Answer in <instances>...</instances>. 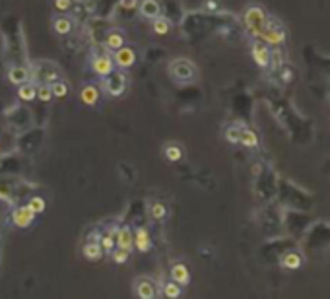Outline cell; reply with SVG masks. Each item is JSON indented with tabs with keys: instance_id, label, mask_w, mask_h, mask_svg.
<instances>
[{
	"instance_id": "5",
	"label": "cell",
	"mask_w": 330,
	"mask_h": 299,
	"mask_svg": "<svg viewBox=\"0 0 330 299\" xmlns=\"http://www.w3.org/2000/svg\"><path fill=\"white\" fill-rule=\"evenodd\" d=\"M113 63H115V68H119V70H128V68H132L134 63H136V51L132 49V47H128V45H123L121 49L113 51Z\"/></svg>"
},
{
	"instance_id": "16",
	"label": "cell",
	"mask_w": 330,
	"mask_h": 299,
	"mask_svg": "<svg viewBox=\"0 0 330 299\" xmlns=\"http://www.w3.org/2000/svg\"><path fill=\"white\" fill-rule=\"evenodd\" d=\"M134 249L140 251V253H148L152 249V237L148 233V229L140 227L134 231Z\"/></svg>"
},
{
	"instance_id": "2",
	"label": "cell",
	"mask_w": 330,
	"mask_h": 299,
	"mask_svg": "<svg viewBox=\"0 0 330 299\" xmlns=\"http://www.w3.org/2000/svg\"><path fill=\"white\" fill-rule=\"evenodd\" d=\"M169 74L173 78V82H177V84H191V82L196 80L198 70H196L194 63H191V61L177 59V61H173L169 64Z\"/></svg>"
},
{
	"instance_id": "10",
	"label": "cell",
	"mask_w": 330,
	"mask_h": 299,
	"mask_svg": "<svg viewBox=\"0 0 330 299\" xmlns=\"http://www.w3.org/2000/svg\"><path fill=\"white\" fill-rule=\"evenodd\" d=\"M253 59L254 63L258 66H268L272 63V51H270V45H266L264 41H256L253 45Z\"/></svg>"
},
{
	"instance_id": "30",
	"label": "cell",
	"mask_w": 330,
	"mask_h": 299,
	"mask_svg": "<svg viewBox=\"0 0 330 299\" xmlns=\"http://www.w3.org/2000/svg\"><path fill=\"white\" fill-rule=\"evenodd\" d=\"M109 255H111V259H113L117 264H125V262L128 261V257H130V253H128V251L119 249V247H115V249L111 251Z\"/></svg>"
},
{
	"instance_id": "15",
	"label": "cell",
	"mask_w": 330,
	"mask_h": 299,
	"mask_svg": "<svg viewBox=\"0 0 330 299\" xmlns=\"http://www.w3.org/2000/svg\"><path fill=\"white\" fill-rule=\"evenodd\" d=\"M171 280L177 282L179 286H189V282H191V272H189V268H187L183 262L173 264V266H171Z\"/></svg>"
},
{
	"instance_id": "35",
	"label": "cell",
	"mask_w": 330,
	"mask_h": 299,
	"mask_svg": "<svg viewBox=\"0 0 330 299\" xmlns=\"http://www.w3.org/2000/svg\"><path fill=\"white\" fill-rule=\"evenodd\" d=\"M88 241H99V231H91L88 237Z\"/></svg>"
},
{
	"instance_id": "6",
	"label": "cell",
	"mask_w": 330,
	"mask_h": 299,
	"mask_svg": "<svg viewBox=\"0 0 330 299\" xmlns=\"http://www.w3.org/2000/svg\"><path fill=\"white\" fill-rule=\"evenodd\" d=\"M31 78L33 80H39L43 84H52L61 78V72L57 70V66H52L49 63H39L31 68Z\"/></svg>"
},
{
	"instance_id": "21",
	"label": "cell",
	"mask_w": 330,
	"mask_h": 299,
	"mask_svg": "<svg viewBox=\"0 0 330 299\" xmlns=\"http://www.w3.org/2000/svg\"><path fill=\"white\" fill-rule=\"evenodd\" d=\"M161 293H163V297H167V299H177L183 295V286H179L177 282L169 280V282H165L163 287H161Z\"/></svg>"
},
{
	"instance_id": "19",
	"label": "cell",
	"mask_w": 330,
	"mask_h": 299,
	"mask_svg": "<svg viewBox=\"0 0 330 299\" xmlns=\"http://www.w3.org/2000/svg\"><path fill=\"white\" fill-rule=\"evenodd\" d=\"M82 255H84L88 261L97 262V261H101L103 249H101V245H99L97 241H88V243L84 245V249H82Z\"/></svg>"
},
{
	"instance_id": "27",
	"label": "cell",
	"mask_w": 330,
	"mask_h": 299,
	"mask_svg": "<svg viewBox=\"0 0 330 299\" xmlns=\"http://www.w3.org/2000/svg\"><path fill=\"white\" fill-rule=\"evenodd\" d=\"M239 144H243L245 148H256V146H258V136L254 134L253 130H249V128H243Z\"/></svg>"
},
{
	"instance_id": "18",
	"label": "cell",
	"mask_w": 330,
	"mask_h": 299,
	"mask_svg": "<svg viewBox=\"0 0 330 299\" xmlns=\"http://www.w3.org/2000/svg\"><path fill=\"white\" fill-rule=\"evenodd\" d=\"M18 99L26 101V103L37 99V86L31 80L26 82V84H22V86H18Z\"/></svg>"
},
{
	"instance_id": "8",
	"label": "cell",
	"mask_w": 330,
	"mask_h": 299,
	"mask_svg": "<svg viewBox=\"0 0 330 299\" xmlns=\"http://www.w3.org/2000/svg\"><path fill=\"white\" fill-rule=\"evenodd\" d=\"M35 216L37 214L33 212L29 206H18L16 210L12 212V222L16 227H22V229H26V227H29V225L35 222Z\"/></svg>"
},
{
	"instance_id": "9",
	"label": "cell",
	"mask_w": 330,
	"mask_h": 299,
	"mask_svg": "<svg viewBox=\"0 0 330 299\" xmlns=\"http://www.w3.org/2000/svg\"><path fill=\"white\" fill-rule=\"evenodd\" d=\"M134 293L140 299H153L157 295V286L150 278H138L134 284Z\"/></svg>"
},
{
	"instance_id": "28",
	"label": "cell",
	"mask_w": 330,
	"mask_h": 299,
	"mask_svg": "<svg viewBox=\"0 0 330 299\" xmlns=\"http://www.w3.org/2000/svg\"><path fill=\"white\" fill-rule=\"evenodd\" d=\"M241 130L243 126L239 125H231L226 128V140H228L229 144H239V140H241Z\"/></svg>"
},
{
	"instance_id": "13",
	"label": "cell",
	"mask_w": 330,
	"mask_h": 299,
	"mask_svg": "<svg viewBox=\"0 0 330 299\" xmlns=\"http://www.w3.org/2000/svg\"><path fill=\"white\" fill-rule=\"evenodd\" d=\"M8 82L12 84V86H22V84H26L31 80V70L26 68V66H12V68H8Z\"/></svg>"
},
{
	"instance_id": "32",
	"label": "cell",
	"mask_w": 330,
	"mask_h": 299,
	"mask_svg": "<svg viewBox=\"0 0 330 299\" xmlns=\"http://www.w3.org/2000/svg\"><path fill=\"white\" fill-rule=\"evenodd\" d=\"M282 264H284L286 268H297V266L301 264V259H299L295 253H290V255H286V257H284Z\"/></svg>"
},
{
	"instance_id": "36",
	"label": "cell",
	"mask_w": 330,
	"mask_h": 299,
	"mask_svg": "<svg viewBox=\"0 0 330 299\" xmlns=\"http://www.w3.org/2000/svg\"><path fill=\"white\" fill-rule=\"evenodd\" d=\"M208 8H212V10H214V8H216V2H214V0H210V2H208Z\"/></svg>"
},
{
	"instance_id": "34",
	"label": "cell",
	"mask_w": 330,
	"mask_h": 299,
	"mask_svg": "<svg viewBox=\"0 0 330 299\" xmlns=\"http://www.w3.org/2000/svg\"><path fill=\"white\" fill-rule=\"evenodd\" d=\"M138 2L140 0H119L121 8H125V10H134V8H138Z\"/></svg>"
},
{
	"instance_id": "24",
	"label": "cell",
	"mask_w": 330,
	"mask_h": 299,
	"mask_svg": "<svg viewBox=\"0 0 330 299\" xmlns=\"http://www.w3.org/2000/svg\"><path fill=\"white\" fill-rule=\"evenodd\" d=\"M153 24V33L155 35H167L169 33V29H171V22L167 20V18H163V16H157L155 20H152Z\"/></svg>"
},
{
	"instance_id": "26",
	"label": "cell",
	"mask_w": 330,
	"mask_h": 299,
	"mask_svg": "<svg viewBox=\"0 0 330 299\" xmlns=\"http://www.w3.org/2000/svg\"><path fill=\"white\" fill-rule=\"evenodd\" d=\"M97 243L101 245L103 253H111V251L115 249V229H109V231L101 233Z\"/></svg>"
},
{
	"instance_id": "4",
	"label": "cell",
	"mask_w": 330,
	"mask_h": 299,
	"mask_svg": "<svg viewBox=\"0 0 330 299\" xmlns=\"http://www.w3.org/2000/svg\"><path fill=\"white\" fill-rule=\"evenodd\" d=\"M256 39H260V41H264L266 45H282L284 41H286V29H284V25L280 24L278 20H274V18H268L264 27H262V31H260V35Z\"/></svg>"
},
{
	"instance_id": "12",
	"label": "cell",
	"mask_w": 330,
	"mask_h": 299,
	"mask_svg": "<svg viewBox=\"0 0 330 299\" xmlns=\"http://www.w3.org/2000/svg\"><path fill=\"white\" fill-rule=\"evenodd\" d=\"M138 12L146 20H155L161 16V2L159 0H142L138 2Z\"/></svg>"
},
{
	"instance_id": "17",
	"label": "cell",
	"mask_w": 330,
	"mask_h": 299,
	"mask_svg": "<svg viewBox=\"0 0 330 299\" xmlns=\"http://www.w3.org/2000/svg\"><path fill=\"white\" fill-rule=\"evenodd\" d=\"M52 29H54V33H59V35H70L72 29H74V24H72V20L66 18V16H57V18L52 20Z\"/></svg>"
},
{
	"instance_id": "7",
	"label": "cell",
	"mask_w": 330,
	"mask_h": 299,
	"mask_svg": "<svg viewBox=\"0 0 330 299\" xmlns=\"http://www.w3.org/2000/svg\"><path fill=\"white\" fill-rule=\"evenodd\" d=\"M89 64H91V70H93V74L97 76V78H103V76L111 74L115 70V63L109 55H97V57L91 59V63Z\"/></svg>"
},
{
	"instance_id": "14",
	"label": "cell",
	"mask_w": 330,
	"mask_h": 299,
	"mask_svg": "<svg viewBox=\"0 0 330 299\" xmlns=\"http://www.w3.org/2000/svg\"><path fill=\"white\" fill-rule=\"evenodd\" d=\"M99 97H101V89H99V86H95V84H86V86L80 89V101L84 105H88V107L97 105Z\"/></svg>"
},
{
	"instance_id": "31",
	"label": "cell",
	"mask_w": 330,
	"mask_h": 299,
	"mask_svg": "<svg viewBox=\"0 0 330 299\" xmlns=\"http://www.w3.org/2000/svg\"><path fill=\"white\" fill-rule=\"evenodd\" d=\"M27 206H29V208H31L35 214H41L43 210H45V206H47V204H45V200L41 198V196H33V198H29Z\"/></svg>"
},
{
	"instance_id": "20",
	"label": "cell",
	"mask_w": 330,
	"mask_h": 299,
	"mask_svg": "<svg viewBox=\"0 0 330 299\" xmlns=\"http://www.w3.org/2000/svg\"><path fill=\"white\" fill-rule=\"evenodd\" d=\"M125 43H127L125 35H123L121 31H117V29H111V31L105 35V47L111 51V53L117 51V49H121Z\"/></svg>"
},
{
	"instance_id": "23",
	"label": "cell",
	"mask_w": 330,
	"mask_h": 299,
	"mask_svg": "<svg viewBox=\"0 0 330 299\" xmlns=\"http://www.w3.org/2000/svg\"><path fill=\"white\" fill-rule=\"evenodd\" d=\"M51 86V91H52V97H57V99H64L66 95H68V91H70V86L64 82V80H57V82H52L49 84Z\"/></svg>"
},
{
	"instance_id": "33",
	"label": "cell",
	"mask_w": 330,
	"mask_h": 299,
	"mask_svg": "<svg viewBox=\"0 0 330 299\" xmlns=\"http://www.w3.org/2000/svg\"><path fill=\"white\" fill-rule=\"evenodd\" d=\"M52 6L57 12H68L72 8V0H54Z\"/></svg>"
},
{
	"instance_id": "22",
	"label": "cell",
	"mask_w": 330,
	"mask_h": 299,
	"mask_svg": "<svg viewBox=\"0 0 330 299\" xmlns=\"http://www.w3.org/2000/svg\"><path fill=\"white\" fill-rule=\"evenodd\" d=\"M163 156L167 162L177 163L179 160H183V148L179 144H167L163 148Z\"/></svg>"
},
{
	"instance_id": "3",
	"label": "cell",
	"mask_w": 330,
	"mask_h": 299,
	"mask_svg": "<svg viewBox=\"0 0 330 299\" xmlns=\"http://www.w3.org/2000/svg\"><path fill=\"white\" fill-rule=\"evenodd\" d=\"M266 20H268V14L264 12L262 6H251V8H247V12H245V27H247L249 35L258 37L264 24H266Z\"/></svg>"
},
{
	"instance_id": "1",
	"label": "cell",
	"mask_w": 330,
	"mask_h": 299,
	"mask_svg": "<svg viewBox=\"0 0 330 299\" xmlns=\"http://www.w3.org/2000/svg\"><path fill=\"white\" fill-rule=\"evenodd\" d=\"M99 89H103L111 97H121L127 91V74L125 70H113L111 74L99 78Z\"/></svg>"
},
{
	"instance_id": "29",
	"label": "cell",
	"mask_w": 330,
	"mask_h": 299,
	"mask_svg": "<svg viewBox=\"0 0 330 299\" xmlns=\"http://www.w3.org/2000/svg\"><path fill=\"white\" fill-rule=\"evenodd\" d=\"M35 86H37V99L43 101V103H49V101L52 99L51 86H49V84H43V82H39Z\"/></svg>"
},
{
	"instance_id": "25",
	"label": "cell",
	"mask_w": 330,
	"mask_h": 299,
	"mask_svg": "<svg viewBox=\"0 0 330 299\" xmlns=\"http://www.w3.org/2000/svg\"><path fill=\"white\" fill-rule=\"evenodd\" d=\"M167 206H165L163 202H153L152 206H150V216H152L153 222H163L165 218H167Z\"/></svg>"
},
{
	"instance_id": "11",
	"label": "cell",
	"mask_w": 330,
	"mask_h": 299,
	"mask_svg": "<svg viewBox=\"0 0 330 299\" xmlns=\"http://www.w3.org/2000/svg\"><path fill=\"white\" fill-rule=\"evenodd\" d=\"M115 247L132 253V249H134V233L130 231V227H119L115 231Z\"/></svg>"
}]
</instances>
